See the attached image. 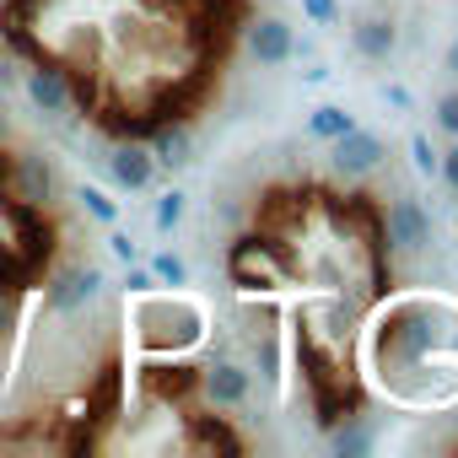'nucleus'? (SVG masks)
Here are the masks:
<instances>
[{"label":"nucleus","instance_id":"obj_11","mask_svg":"<svg viewBox=\"0 0 458 458\" xmlns=\"http://www.w3.org/2000/svg\"><path fill=\"white\" fill-rule=\"evenodd\" d=\"M351 49L361 55V60H388L394 49H399V28H394V17H361L356 28H351Z\"/></svg>","mask_w":458,"mask_h":458},{"label":"nucleus","instance_id":"obj_8","mask_svg":"<svg viewBox=\"0 0 458 458\" xmlns=\"http://www.w3.org/2000/svg\"><path fill=\"white\" fill-rule=\"evenodd\" d=\"M12 189L22 205H49L55 199V167L44 151H17L12 157Z\"/></svg>","mask_w":458,"mask_h":458},{"label":"nucleus","instance_id":"obj_21","mask_svg":"<svg viewBox=\"0 0 458 458\" xmlns=\"http://www.w3.org/2000/svg\"><path fill=\"white\" fill-rule=\"evenodd\" d=\"M437 124H442L447 135H458V92H447V98L437 103Z\"/></svg>","mask_w":458,"mask_h":458},{"label":"nucleus","instance_id":"obj_22","mask_svg":"<svg viewBox=\"0 0 458 458\" xmlns=\"http://www.w3.org/2000/svg\"><path fill=\"white\" fill-rule=\"evenodd\" d=\"M437 173H442V183H447V189L458 194V146H453L447 157H437Z\"/></svg>","mask_w":458,"mask_h":458},{"label":"nucleus","instance_id":"obj_13","mask_svg":"<svg viewBox=\"0 0 458 458\" xmlns=\"http://www.w3.org/2000/svg\"><path fill=\"white\" fill-rule=\"evenodd\" d=\"M151 157H157V167H167V173L189 167V130H183V124H178V130H151Z\"/></svg>","mask_w":458,"mask_h":458},{"label":"nucleus","instance_id":"obj_2","mask_svg":"<svg viewBox=\"0 0 458 458\" xmlns=\"http://www.w3.org/2000/svg\"><path fill=\"white\" fill-rule=\"evenodd\" d=\"M130 329L146 356H183L205 340V308L189 297H167V292H135Z\"/></svg>","mask_w":458,"mask_h":458},{"label":"nucleus","instance_id":"obj_24","mask_svg":"<svg viewBox=\"0 0 458 458\" xmlns=\"http://www.w3.org/2000/svg\"><path fill=\"white\" fill-rule=\"evenodd\" d=\"M124 286H130V292H151V286H157V276H151V270H140V265H130Z\"/></svg>","mask_w":458,"mask_h":458},{"label":"nucleus","instance_id":"obj_17","mask_svg":"<svg viewBox=\"0 0 458 458\" xmlns=\"http://www.w3.org/2000/svg\"><path fill=\"white\" fill-rule=\"evenodd\" d=\"M178 221H183V194H178V189H167V194L157 199V233H173Z\"/></svg>","mask_w":458,"mask_h":458},{"label":"nucleus","instance_id":"obj_9","mask_svg":"<svg viewBox=\"0 0 458 458\" xmlns=\"http://www.w3.org/2000/svg\"><path fill=\"white\" fill-rule=\"evenodd\" d=\"M108 178H114L119 189H130V194L151 189V178H157V157H151V146H140V140L114 146V151H108Z\"/></svg>","mask_w":458,"mask_h":458},{"label":"nucleus","instance_id":"obj_26","mask_svg":"<svg viewBox=\"0 0 458 458\" xmlns=\"http://www.w3.org/2000/svg\"><path fill=\"white\" fill-rule=\"evenodd\" d=\"M6 140H12V124H6V119H0V146H6Z\"/></svg>","mask_w":458,"mask_h":458},{"label":"nucleus","instance_id":"obj_16","mask_svg":"<svg viewBox=\"0 0 458 458\" xmlns=\"http://www.w3.org/2000/svg\"><path fill=\"white\" fill-rule=\"evenodd\" d=\"M76 199H81V210H87L92 221H103V226H114V221H119V199H108L98 183H81V189H76Z\"/></svg>","mask_w":458,"mask_h":458},{"label":"nucleus","instance_id":"obj_18","mask_svg":"<svg viewBox=\"0 0 458 458\" xmlns=\"http://www.w3.org/2000/svg\"><path fill=\"white\" fill-rule=\"evenodd\" d=\"M151 276L167 281V286H183V281H189V270H183L178 254H151Z\"/></svg>","mask_w":458,"mask_h":458},{"label":"nucleus","instance_id":"obj_19","mask_svg":"<svg viewBox=\"0 0 458 458\" xmlns=\"http://www.w3.org/2000/svg\"><path fill=\"white\" fill-rule=\"evenodd\" d=\"M302 12H308L318 28H335V22H340V0H302Z\"/></svg>","mask_w":458,"mask_h":458},{"label":"nucleus","instance_id":"obj_25","mask_svg":"<svg viewBox=\"0 0 458 458\" xmlns=\"http://www.w3.org/2000/svg\"><path fill=\"white\" fill-rule=\"evenodd\" d=\"M447 71H453V76H458V44H453V55H447Z\"/></svg>","mask_w":458,"mask_h":458},{"label":"nucleus","instance_id":"obj_6","mask_svg":"<svg viewBox=\"0 0 458 458\" xmlns=\"http://www.w3.org/2000/svg\"><path fill=\"white\" fill-rule=\"evenodd\" d=\"M103 292V270L98 265H65L55 281H49V313H81L87 302H98Z\"/></svg>","mask_w":458,"mask_h":458},{"label":"nucleus","instance_id":"obj_23","mask_svg":"<svg viewBox=\"0 0 458 458\" xmlns=\"http://www.w3.org/2000/svg\"><path fill=\"white\" fill-rule=\"evenodd\" d=\"M108 249H114V259H124V265H135V238H124V233H114V238H108Z\"/></svg>","mask_w":458,"mask_h":458},{"label":"nucleus","instance_id":"obj_5","mask_svg":"<svg viewBox=\"0 0 458 458\" xmlns=\"http://www.w3.org/2000/svg\"><path fill=\"white\" fill-rule=\"evenodd\" d=\"M194 383H199V399H205L210 410H243V404L254 399V372H249L243 361H226V356L210 361Z\"/></svg>","mask_w":458,"mask_h":458},{"label":"nucleus","instance_id":"obj_7","mask_svg":"<svg viewBox=\"0 0 458 458\" xmlns=\"http://www.w3.org/2000/svg\"><path fill=\"white\" fill-rule=\"evenodd\" d=\"M335 146V173L340 178H367L383 157H388V146H383V135H372V130H361V124H351L340 140H329Z\"/></svg>","mask_w":458,"mask_h":458},{"label":"nucleus","instance_id":"obj_15","mask_svg":"<svg viewBox=\"0 0 458 458\" xmlns=\"http://www.w3.org/2000/svg\"><path fill=\"white\" fill-rule=\"evenodd\" d=\"M351 124H356V119H351L340 103H324V108H313V114H308V135H313V140H340Z\"/></svg>","mask_w":458,"mask_h":458},{"label":"nucleus","instance_id":"obj_20","mask_svg":"<svg viewBox=\"0 0 458 458\" xmlns=\"http://www.w3.org/2000/svg\"><path fill=\"white\" fill-rule=\"evenodd\" d=\"M410 157H415V173H426V178L437 173V151H431V140H426V135H415V140H410Z\"/></svg>","mask_w":458,"mask_h":458},{"label":"nucleus","instance_id":"obj_4","mask_svg":"<svg viewBox=\"0 0 458 458\" xmlns=\"http://www.w3.org/2000/svg\"><path fill=\"white\" fill-rule=\"evenodd\" d=\"M383 243L388 254H420L431 243V216L415 194H394L383 205Z\"/></svg>","mask_w":458,"mask_h":458},{"label":"nucleus","instance_id":"obj_3","mask_svg":"<svg viewBox=\"0 0 458 458\" xmlns=\"http://www.w3.org/2000/svg\"><path fill=\"white\" fill-rule=\"evenodd\" d=\"M226 276H233L238 292H276L286 276H297V254L281 243V238H238L226 249Z\"/></svg>","mask_w":458,"mask_h":458},{"label":"nucleus","instance_id":"obj_14","mask_svg":"<svg viewBox=\"0 0 458 458\" xmlns=\"http://www.w3.org/2000/svg\"><path fill=\"white\" fill-rule=\"evenodd\" d=\"M329 447H335L340 458H356V453H367V447H372V431H367V420H361V415H345V420H335V426H329Z\"/></svg>","mask_w":458,"mask_h":458},{"label":"nucleus","instance_id":"obj_1","mask_svg":"<svg viewBox=\"0 0 458 458\" xmlns=\"http://www.w3.org/2000/svg\"><path fill=\"white\" fill-rule=\"evenodd\" d=\"M437 345H458V329L431 308V297H399L372 324V361L394 377V394H404L410 377H426V356Z\"/></svg>","mask_w":458,"mask_h":458},{"label":"nucleus","instance_id":"obj_10","mask_svg":"<svg viewBox=\"0 0 458 458\" xmlns=\"http://www.w3.org/2000/svg\"><path fill=\"white\" fill-rule=\"evenodd\" d=\"M249 55L259 65H286L297 55V33L281 22V17H254L249 22Z\"/></svg>","mask_w":458,"mask_h":458},{"label":"nucleus","instance_id":"obj_12","mask_svg":"<svg viewBox=\"0 0 458 458\" xmlns=\"http://www.w3.org/2000/svg\"><path fill=\"white\" fill-rule=\"evenodd\" d=\"M28 98L38 103V114H65L71 108V76L60 65H38V71H28Z\"/></svg>","mask_w":458,"mask_h":458}]
</instances>
